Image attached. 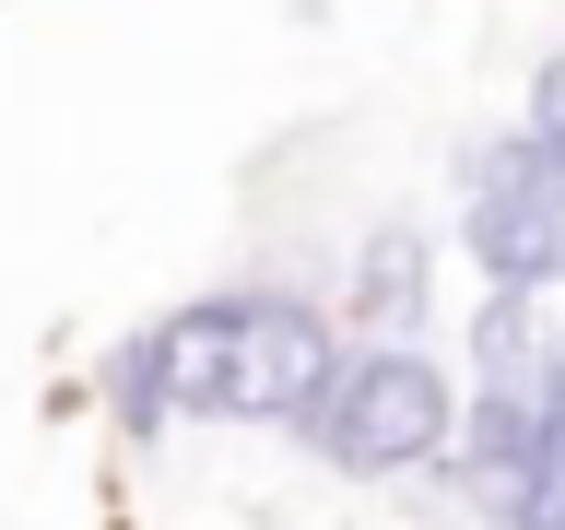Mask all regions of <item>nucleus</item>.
<instances>
[{
	"mask_svg": "<svg viewBox=\"0 0 565 530\" xmlns=\"http://www.w3.org/2000/svg\"><path fill=\"white\" fill-rule=\"evenodd\" d=\"M330 378H342V318L307 307L295 283L189 295L95 353V401L130 448H153L166 424H282L295 436L330 401Z\"/></svg>",
	"mask_w": 565,
	"mask_h": 530,
	"instance_id": "nucleus-1",
	"label": "nucleus"
},
{
	"mask_svg": "<svg viewBox=\"0 0 565 530\" xmlns=\"http://www.w3.org/2000/svg\"><path fill=\"white\" fill-rule=\"evenodd\" d=\"M295 448H318L353 484H401V471H436L459 448V378L424 342H342V378L295 424Z\"/></svg>",
	"mask_w": 565,
	"mask_h": 530,
	"instance_id": "nucleus-2",
	"label": "nucleus"
},
{
	"mask_svg": "<svg viewBox=\"0 0 565 530\" xmlns=\"http://www.w3.org/2000/svg\"><path fill=\"white\" fill-rule=\"evenodd\" d=\"M342 330L353 342H424L436 330V236L424 224H365L353 247V283H342Z\"/></svg>",
	"mask_w": 565,
	"mask_h": 530,
	"instance_id": "nucleus-3",
	"label": "nucleus"
},
{
	"mask_svg": "<svg viewBox=\"0 0 565 530\" xmlns=\"http://www.w3.org/2000/svg\"><path fill=\"white\" fill-rule=\"evenodd\" d=\"M530 459H519V484L494 495L483 519L494 530H565V342L542 353V365H530Z\"/></svg>",
	"mask_w": 565,
	"mask_h": 530,
	"instance_id": "nucleus-4",
	"label": "nucleus"
},
{
	"mask_svg": "<svg viewBox=\"0 0 565 530\" xmlns=\"http://www.w3.org/2000/svg\"><path fill=\"white\" fill-rule=\"evenodd\" d=\"M554 353V330H542V295H519V283H483V307H471V378H530Z\"/></svg>",
	"mask_w": 565,
	"mask_h": 530,
	"instance_id": "nucleus-5",
	"label": "nucleus"
},
{
	"mask_svg": "<svg viewBox=\"0 0 565 530\" xmlns=\"http://www.w3.org/2000/svg\"><path fill=\"white\" fill-rule=\"evenodd\" d=\"M519 130H530V141H542V153L565 166V47H554L542 71H530V118H519Z\"/></svg>",
	"mask_w": 565,
	"mask_h": 530,
	"instance_id": "nucleus-6",
	"label": "nucleus"
},
{
	"mask_svg": "<svg viewBox=\"0 0 565 530\" xmlns=\"http://www.w3.org/2000/svg\"><path fill=\"white\" fill-rule=\"evenodd\" d=\"M106 530H130V519H106Z\"/></svg>",
	"mask_w": 565,
	"mask_h": 530,
	"instance_id": "nucleus-7",
	"label": "nucleus"
}]
</instances>
